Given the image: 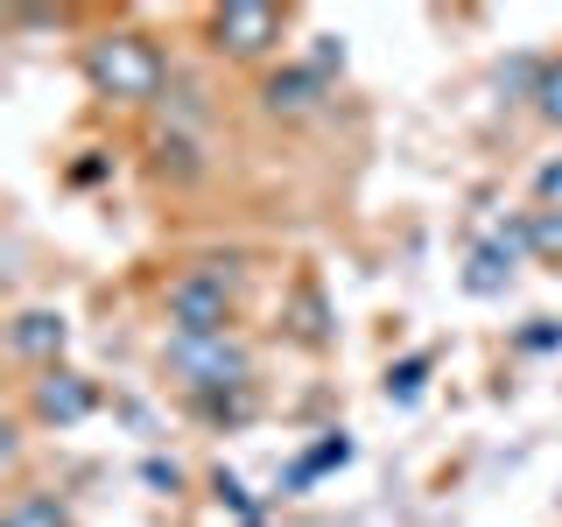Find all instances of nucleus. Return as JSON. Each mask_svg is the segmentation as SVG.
Returning a JSON list of instances; mask_svg holds the SVG:
<instances>
[{"label":"nucleus","mask_w":562,"mask_h":527,"mask_svg":"<svg viewBox=\"0 0 562 527\" xmlns=\"http://www.w3.org/2000/svg\"><path fill=\"white\" fill-rule=\"evenodd\" d=\"M85 78L113 105H155L169 92V57L140 29H105L85 43Z\"/></svg>","instance_id":"1"},{"label":"nucleus","mask_w":562,"mask_h":527,"mask_svg":"<svg viewBox=\"0 0 562 527\" xmlns=\"http://www.w3.org/2000/svg\"><path fill=\"white\" fill-rule=\"evenodd\" d=\"M162 310H169L176 338H225V324H233V274H218V260H198V268H183L169 281Z\"/></svg>","instance_id":"2"},{"label":"nucleus","mask_w":562,"mask_h":527,"mask_svg":"<svg viewBox=\"0 0 562 527\" xmlns=\"http://www.w3.org/2000/svg\"><path fill=\"white\" fill-rule=\"evenodd\" d=\"M169 373L198 401H211V394H239L254 380V359H246V345L233 330L225 338H169Z\"/></svg>","instance_id":"3"},{"label":"nucleus","mask_w":562,"mask_h":527,"mask_svg":"<svg viewBox=\"0 0 562 527\" xmlns=\"http://www.w3.org/2000/svg\"><path fill=\"white\" fill-rule=\"evenodd\" d=\"M281 22H289V8H274V0H225V8H211L204 35H211L218 57L254 64V57H268L281 43Z\"/></svg>","instance_id":"4"},{"label":"nucleus","mask_w":562,"mask_h":527,"mask_svg":"<svg viewBox=\"0 0 562 527\" xmlns=\"http://www.w3.org/2000/svg\"><path fill=\"white\" fill-rule=\"evenodd\" d=\"M29 408H35V422H49V429H70V422H85L99 408V386L85 373H70V366H49V373L29 380Z\"/></svg>","instance_id":"5"},{"label":"nucleus","mask_w":562,"mask_h":527,"mask_svg":"<svg viewBox=\"0 0 562 527\" xmlns=\"http://www.w3.org/2000/svg\"><path fill=\"white\" fill-rule=\"evenodd\" d=\"M520 254H535V239H527V218H506L499 233H492V239L479 246V254H471V274H464V289H471V295H499L506 281H514Z\"/></svg>","instance_id":"6"},{"label":"nucleus","mask_w":562,"mask_h":527,"mask_svg":"<svg viewBox=\"0 0 562 527\" xmlns=\"http://www.w3.org/2000/svg\"><path fill=\"white\" fill-rule=\"evenodd\" d=\"M8 345H14V359H29V366H35V373L64 366V345H70L64 310H22V316L8 324Z\"/></svg>","instance_id":"7"},{"label":"nucleus","mask_w":562,"mask_h":527,"mask_svg":"<svg viewBox=\"0 0 562 527\" xmlns=\"http://www.w3.org/2000/svg\"><path fill=\"white\" fill-rule=\"evenodd\" d=\"M260 99H268V113H310V105L324 99V78H316L310 64H289L260 85Z\"/></svg>","instance_id":"8"},{"label":"nucleus","mask_w":562,"mask_h":527,"mask_svg":"<svg viewBox=\"0 0 562 527\" xmlns=\"http://www.w3.org/2000/svg\"><path fill=\"white\" fill-rule=\"evenodd\" d=\"M0 527H70L64 500H49V492H22V500L0 514Z\"/></svg>","instance_id":"9"},{"label":"nucleus","mask_w":562,"mask_h":527,"mask_svg":"<svg viewBox=\"0 0 562 527\" xmlns=\"http://www.w3.org/2000/svg\"><path fill=\"white\" fill-rule=\"evenodd\" d=\"M204 162H198V148H190V134H155V176H176V183H183V176H198Z\"/></svg>","instance_id":"10"},{"label":"nucleus","mask_w":562,"mask_h":527,"mask_svg":"<svg viewBox=\"0 0 562 527\" xmlns=\"http://www.w3.org/2000/svg\"><path fill=\"white\" fill-rule=\"evenodd\" d=\"M345 457H351V436L338 429V436H324V444H316V450L303 457V464H295V471H289V485H310V479H316V471H330V464H345Z\"/></svg>","instance_id":"11"},{"label":"nucleus","mask_w":562,"mask_h":527,"mask_svg":"<svg viewBox=\"0 0 562 527\" xmlns=\"http://www.w3.org/2000/svg\"><path fill=\"white\" fill-rule=\"evenodd\" d=\"M422 380H429V351H408V359L386 373V401H401V408H408V401L422 394Z\"/></svg>","instance_id":"12"},{"label":"nucleus","mask_w":562,"mask_h":527,"mask_svg":"<svg viewBox=\"0 0 562 527\" xmlns=\"http://www.w3.org/2000/svg\"><path fill=\"white\" fill-rule=\"evenodd\" d=\"M535 113L549 120V127H562V57L541 64V78H535Z\"/></svg>","instance_id":"13"},{"label":"nucleus","mask_w":562,"mask_h":527,"mask_svg":"<svg viewBox=\"0 0 562 527\" xmlns=\"http://www.w3.org/2000/svg\"><path fill=\"white\" fill-rule=\"evenodd\" d=\"M527 239H535V254L562 260V204H549V211H527Z\"/></svg>","instance_id":"14"},{"label":"nucleus","mask_w":562,"mask_h":527,"mask_svg":"<svg viewBox=\"0 0 562 527\" xmlns=\"http://www.w3.org/2000/svg\"><path fill=\"white\" fill-rule=\"evenodd\" d=\"M555 345H562V324H555V316H535V324L520 330V351H555Z\"/></svg>","instance_id":"15"},{"label":"nucleus","mask_w":562,"mask_h":527,"mask_svg":"<svg viewBox=\"0 0 562 527\" xmlns=\"http://www.w3.org/2000/svg\"><path fill=\"white\" fill-rule=\"evenodd\" d=\"M330 64L345 70V43H338V35H316V49H310V70H316V78H324Z\"/></svg>","instance_id":"16"},{"label":"nucleus","mask_w":562,"mask_h":527,"mask_svg":"<svg viewBox=\"0 0 562 527\" xmlns=\"http://www.w3.org/2000/svg\"><path fill=\"white\" fill-rule=\"evenodd\" d=\"M140 479H148L155 492H176V485H183V471H176V464H162V457H148V464H140Z\"/></svg>","instance_id":"17"},{"label":"nucleus","mask_w":562,"mask_h":527,"mask_svg":"<svg viewBox=\"0 0 562 527\" xmlns=\"http://www.w3.org/2000/svg\"><path fill=\"white\" fill-rule=\"evenodd\" d=\"M535 190H541V204H555V198H562V162H555V169H541V183H535Z\"/></svg>","instance_id":"18"}]
</instances>
